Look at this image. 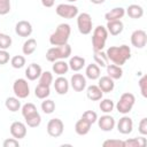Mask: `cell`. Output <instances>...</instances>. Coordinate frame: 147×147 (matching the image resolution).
Returning <instances> with one entry per match:
<instances>
[{
    "label": "cell",
    "mask_w": 147,
    "mask_h": 147,
    "mask_svg": "<svg viewBox=\"0 0 147 147\" xmlns=\"http://www.w3.org/2000/svg\"><path fill=\"white\" fill-rule=\"evenodd\" d=\"M33 29L30 22L28 21H20L15 25V32L20 37H30Z\"/></svg>",
    "instance_id": "cell-14"
},
{
    "label": "cell",
    "mask_w": 147,
    "mask_h": 147,
    "mask_svg": "<svg viewBox=\"0 0 147 147\" xmlns=\"http://www.w3.org/2000/svg\"><path fill=\"white\" fill-rule=\"evenodd\" d=\"M131 44L136 48H144L147 44V33L144 30H136L131 34Z\"/></svg>",
    "instance_id": "cell-10"
},
{
    "label": "cell",
    "mask_w": 147,
    "mask_h": 147,
    "mask_svg": "<svg viewBox=\"0 0 147 147\" xmlns=\"http://www.w3.org/2000/svg\"><path fill=\"white\" fill-rule=\"evenodd\" d=\"M42 70H41V67L37 63H31L28 65V68L25 69V77L29 79V80H36L40 77Z\"/></svg>",
    "instance_id": "cell-18"
},
{
    "label": "cell",
    "mask_w": 147,
    "mask_h": 147,
    "mask_svg": "<svg viewBox=\"0 0 147 147\" xmlns=\"http://www.w3.org/2000/svg\"><path fill=\"white\" fill-rule=\"evenodd\" d=\"M103 147H125L124 146V140L121 139H108L102 142Z\"/></svg>",
    "instance_id": "cell-40"
},
{
    "label": "cell",
    "mask_w": 147,
    "mask_h": 147,
    "mask_svg": "<svg viewBox=\"0 0 147 147\" xmlns=\"http://www.w3.org/2000/svg\"><path fill=\"white\" fill-rule=\"evenodd\" d=\"M71 55V46L69 44H64L61 46L51 47L46 52V60L49 62H55L57 60H64L70 57Z\"/></svg>",
    "instance_id": "cell-3"
},
{
    "label": "cell",
    "mask_w": 147,
    "mask_h": 147,
    "mask_svg": "<svg viewBox=\"0 0 147 147\" xmlns=\"http://www.w3.org/2000/svg\"><path fill=\"white\" fill-rule=\"evenodd\" d=\"M10 0H0V15H7L10 11Z\"/></svg>",
    "instance_id": "cell-42"
},
{
    "label": "cell",
    "mask_w": 147,
    "mask_h": 147,
    "mask_svg": "<svg viewBox=\"0 0 147 147\" xmlns=\"http://www.w3.org/2000/svg\"><path fill=\"white\" fill-rule=\"evenodd\" d=\"M2 146H3V147H18V146H20V142H18V139H15V138L13 137V138L6 139V140L2 142Z\"/></svg>",
    "instance_id": "cell-44"
},
{
    "label": "cell",
    "mask_w": 147,
    "mask_h": 147,
    "mask_svg": "<svg viewBox=\"0 0 147 147\" xmlns=\"http://www.w3.org/2000/svg\"><path fill=\"white\" fill-rule=\"evenodd\" d=\"M37 111H38L37 110V107L33 103H31V102H28V103H25L22 107V115H23V117H26L29 115H32V114H34Z\"/></svg>",
    "instance_id": "cell-38"
},
{
    "label": "cell",
    "mask_w": 147,
    "mask_h": 147,
    "mask_svg": "<svg viewBox=\"0 0 147 147\" xmlns=\"http://www.w3.org/2000/svg\"><path fill=\"white\" fill-rule=\"evenodd\" d=\"M71 33V28L68 23H61L57 25L55 31L49 36V42L53 46H61L68 44Z\"/></svg>",
    "instance_id": "cell-2"
},
{
    "label": "cell",
    "mask_w": 147,
    "mask_h": 147,
    "mask_svg": "<svg viewBox=\"0 0 147 147\" xmlns=\"http://www.w3.org/2000/svg\"><path fill=\"white\" fill-rule=\"evenodd\" d=\"M107 69V76H109L111 79H121L123 76V70L119 65L116 64H108L106 67Z\"/></svg>",
    "instance_id": "cell-27"
},
{
    "label": "cell",
    "mask_w": 147,
    "mask_h": 147,
    "mask_svg": "<svg viewBox=\"0 0 147 147\" xmlns=\"http://www.w3.org/2000/svg\"><path fill=\"white\" fill-rule=\"evenodd\" d=\"M9 59H10L9 53L6 49H0V65H3L6 63H8Z\"/></svg>",
    "instance_id": "cell-45"
},
{
    "label": "cell",
    "mask_w": 147,
    "mask_h": 147,
    "mask_svg": "<svg viewBox=\"0 0 147 147\" xmlns=\"http://www.w3.org/2000/svg\"><path fill=\"white\" fill-rule=\"evenodd\" d=\"M106 29L108 31V33H110L111 36H118L123 32L124 29V24L121 20H116V21H109L107 22Z\"/></svg>",
    "instance_id": "cell-17"
},
{
    "label": "cell",
    "mask_w": 147,
    "mask_h": 147,
    "mask_svg": "<svg viewBox=\"0 0 147 147\" xmlns=\"http://www.w3.org/2000/svg\"><path fill=\"white\" fill-rule=\"evenodd\" d=\"M91 126H92V124L88 121H86L84 118H80L75 124V131L79 136H85V134H87L90 132Z\"/></svg>",
    "instance_id": "cell-21"
},
{
    "label": "cell",
    "mask_w": 147,
    "mask_h": 147,
    "mask_svg": "<svg viewBox=\"0 0 147 147\" xmlns=\"http://www.w3.org/2000/svg\"><path fill=\"white\" fill-rule=\"evenodd\" d=\"M138 130H139V132L142 136H146L147 134V118L146 117L141 118V121L139 123V126H138Z\"/></svg>",
    "instance_id": "cell-46"
},
{
    "label": "cell",
    "mask_w": 147,
    "mask_h": 147,
    "mask_svg": "<svg viewBox=\"0 0 147 147\" xmlns=\"http://www.w3.org/2000/svg\"><path fill=\"white\" fill-rule=\"evenodd\" d=\"M99 107H100L101 111H103L105 114H109V113H111L114 110L115 103H114V101L111 99H103V100L100 101Z\"/></svg>",
    "instance_id": "cell-34"
},
{
    "label": "cell",
    "mask_w": 147,
    "mask_h": 147,
    "mask_svg": "<svg viewBox=\"0 0 147 147\" xmlns=\"http://www.w3.org/2000/svg\"><path fill=\"white\" fill-rule=\"evenodd\" d=\"M96 121H98V125H99V127H100L102 131H105V132H109V131H111V130L115 127V124H116L115 118H114L113 116L108 115V114L101 116V117L98 118Z\"/></svg>",
    "instance_id": "cell-12"
},
{
    "label": "cell",
    "mask_w": 147,
    "mask_h": 147,
    "mask_svg": "<svg viewBox=\"0 0 147 147\" xmlns=\"http://www.w3.org/2000/svg\"><path fill=\"white\" fill-rule=\"evenodd\" d=\"M70 85L76 92H83L86 87V78L82 74H74L70 79Z\"/></svg>",
    "instance_id": "cell-15"
},
{
    "label": "cell",
    "mask_w": 147,
    "mask_h": 147,
    "mask_svg": "<svg viewBox=\"0 0 147 147\" xmlns=\"http://www.w3.org/2000/svg\"><path fill=\"white\" fill-rule=\"evenodd\" d=\"M69 69H71L72 71H79L84 68L85 65V59L78 55H75L72 57H70L69 60Z\"/></svg>",
    "instance_id": "cell-26"
},
{
    "label": "cell",
    "mask_w": 147,
    "mask_h": 147,
    "mask_svg": "<svg viewBox=\"0 0 147 147\" xmlns=\"http://www.w3.org/2000/svg\"><path fill=\"white\" fill-rule=\"evenodd\" d=\"M5 106L9 111L15 113L21 108V102H20V99L17 96H9L6 99Z\"/></svg>",
    "instance_id": "cell-30"
},
{
    "label": "cell",
    "mask_w": 147,
    "mask_h": 147,
    "mask_svg": "<svg viewBox=\"0 0 147 147\" xmlns=\"http://www.w3.org/2000/svg\"><path fill=\"white\" fill-rule=\"evenodd\" d=\"M124 15H125V9L123 7H115V8L110 9L109 11H107L105 14V18H106L107 22H109V21H116V20L123 18Z\"/></svg>",
    "instance_id": "cell-20"
},
{
    "label": "cell",
    "mask_w": 147,
    "mask_h": 147,
    "mask_svg": "<svg viewBox=\"0 0 147 147\" xmlns=\"http://www.w3.org/2000/svg\"><path fill=\"white\" fill-rule=\"evenodd\" d=\"M41 110L45 113V114H52L54 110H55V102L51 99H44V101L41 102Z\"/></svg>",
    "instance_id": "cell-35"
},
{
    "label": "cell",
    "mask_w": 147,
    "mask_h": 147,
    "mask_svg": "<svg viewBox=\"0 0 147 147\" xmlns=\"http://www.w3.org/2000/svg\"><path fill=\"white\" fill-rule=\"evenodd\" d=\"M51 94V90H49V86H44V85H40L38 84V86L34 88V95L40 99V100H44V99H47Z\"/></svg>",
    "instance_id": "cell-32"
},
{
    "label": "cell",
    "mask_w": 147,
    "mask_h": 147,
    "mask_svg": "<svg viewBox=\"0 0 147 147\" xmlns=\"http://www.w3.org/2000/svg\"><path fill=\"white\" fill-rule=\"evenodd\" d=\"M146 145V138L138 137V138H131L127 140H124V146L125 147H142Z\"/></svg>",
    "instance_id": "cell-33"
},
{
    "label": "cell",
    "mask_w": 147,
    "mask_h": 147,
    "mask_svg": "<svg viewBox=\"0 0 147 147\" xmlns=\"http://www.w3.org/2000/svg\"><path fill=\"white\" fill-rule=\"evenodd\" d=\"M98 79H99L98 86L103 93H109L114 90L115 83H114V79H111L109 76H102V77H99Z\"/></svg>",
    "instance_id": "cell-19"
},
{
    "label": "cell",
    "mask_w": 147,
    "mask_h": 147,
    "mask_svg": "<svg viewBox=\"0 0 147 147\" xmlns=\"http://www.w3.org/2000/svg\"><path fill=\"white\" fill-rule=\"evenodd\" d=\"M36 48H37V40L33 38H29L28 40L24 41L22 46V52L24 55H31L34 53Z\"/></svg>",
    "instance_id": "cell-29"
},
{
    "label": "cell",
    "mask_w": 147,
    "mask_h": 147,
    "mask_svg": "<svg viewBox=\"0 0 147 147\" xmlns=\"http://www.w3.org/2000/svg\"><path fill=\"white\" fill-rule=\"evenodd\" d=\"M134 103H136V96L130 92H125L121 95V98L117 101L115 107H116L118 113H121L123 115H126L132 110Z\"/></svg>",
    "instance_id": "cell-5"
},
{
    "label": "cell",
    "mask_w": 147,
    "mask_h": 147,
    "mask_svg": "<svg viewBox=\"0 0 147 147\" xmlns=\"http://www.w3.org/2000/svg\"><path fill=\"white\" fill-rule=\"evenodd\" d=\"M10 64L14 69H21L25 64V57L23 55H15L10 59Z\"/></svg>",
    "instance_id": "cell-37"
},
{
    "label": "cell",
    "mask_w": 147,
    "mask_h": 147,
    "mask_svg": "<svg viewBox=\"0 0 147 147\" xmlns=\"http://www.w3.org/2000/svg\"><path fill=\"white\" fill-rule=\"evenodd\" d=\"M107 57L114 64L122 67L127 60L131 57V48L127 45H121V46H110L107 52Z\"/></svg>",
    "instance_id": "cell-1"
},
{
    "label": "cell",
    "mask_w": 147,
    "mask_h": 147,
    "mask_svg": "<svg viewBox=\"0 0 147 147\" xmlns=\"http://www.w3.org/2000/svg\"><path fill=\"white\" fill-rule=\"evenodd\" d=\"M125 11H126V14H127L131 18H134V20L141 18V17L144 16V8H142L140 5H136V3L130 5V6L126 8Z\"/></svg>",
    "instance_id": "cell-25"
},
{
    "label": "cell",
    "mask_w": 147,
    "mask_h": 147,
    "mask_svg": "<svg viewBox=\"0 0 147 147\" xmlns=\"http://www.w3.org/2000/svg\"><path fill=\"white\" fill-rule=\"evenodd\" d=\"M53 83V75L49 71H42L39 77V84L44 86H51Z\"/></svg>",
    "instance_id": "cell-36"
},
{
    "label": "cell",
    "mask_w": 147,
    "mask_h": 147,
    "mask_svg": "<svg viewBox=\"0 0 147 147\" xmlns=\"http://www.w3.org/2000/svg\"><path fill=\"white\" fill-rule=\"evenodd\" d=\"M54 3H55V0H41V5H42L44 7H46V8L53 7Z\"/></svg>",
    "instance_id": "cell-47"
},
{
    "label": "cell",
    "mask_w": 147,
    "mask_h": 147,
    "mask_svg": "<svg viewBox=\"0 0 147 147\" xmlns=\"http://www.w3.org/2000/svg\"><path fill=\"white\" fill-rule=\"evenodd\" d=\"M82 118H84V119L88 121L91 124H93V123L96 122L98 115H96V113L93 111V110H86V111H84V114L82 115Z\"/></svg>",
    "instance_id": "cell-41"
},
{
    "label": "cell",
    "mask_w": 147,
    "mask_h": 147,
    "mask_svg": "<svg viewBox=\"0 0 147 147\" xmlns=\"http://www.w3.org/2000/svg\"><path fill=\"white\" fill-rule=\"evenodd\" d=\"M93 59H94L95 64H98L100 68H106V67L109 64V60H108V57H107V54H106L105 52H102V51L94 52Z\"/></svg>",
    "instance_id": "cell-28"
},
{
    "label": "cell",
    "mask_w": 147,
    "mask_h": 147,
    "mask_svg": "<svg viewBox=\"0 0 147 147\" xmlns=\"http://www.w3.org/2000/svg\"><path fill=\"white\" fill-rule=\"evenodd\" d=\"M9 130H10V134L15 139H23L26 136V124H24L23 122L20 121L13 122Z\"/></svg>",
    "instance_id": "cell-11"
},
{
    "label": "cell",
    "mask_w": 147,
    "mask_h": 147,
    "mask_svg": "<svg viewBox=\"0 0 147 147\" xmlns=\"http://www.w3.org/2000/svg\"><path fill=\"white\" fill-rule=\"evenodd\" d=\"M108 39V31L106 29V26L103 25H98L94 30H93V34H92V46H93V51L98 52V51H102L106 46V41Z\"/></svg>",
    "instance_id": "cell-4"
},
{
    "label": "cell",
    "mask_w": 147,
    "mask_h": 147,
    "mask_svg": "<svg viewBox=\"0 0 147 147\" xmlns=\"http://www.w3.org/2000/svg\"><path fill=\"white\" fill-rule=\"evenodd\" d=\"M13 91L18 99H25L30 94V87L28 80L24 78H18L13 84Z\"/></svg>",
    "instance_id": "cell-8"
},
{
    "label": "cell",
    "mask_w": 147,
    "mask_h": 147,
    "mask_svg": "<svg viewBox=\"0 0 147 147\" xmlns=\"http://www.w3.org/2000/svg\"><path fill=\"white\" fill-rule=\"evenodd\" d=\"M68 2H75V1H77V0H67Z\"/></svg>",
    "instance_id": "cell-49"
},
{
    "label": "cell",
    "mask_w": 147,
    "mask_h": 147,
    "mask_svg": "<svg viewBox=\"0 0 147 147\" xmlns=\"http://www.w3.org/2000/svg\"><path fill=\"white\" fill-rule=\"evenodd\" d=\"M55 11L60 17L71 20L78 15V7L70 3H60L56 6Z\"/></svg>",
    "instance_id": "cell-6"
},
{
    "label": "cell",
    "mask_w": 147,
    "mask_h": 147,
    "mask_svg": "<svg viewBox=\"0 0 147 147\" xmlns=\"http://www.w3.org/2000/svg\"><path fill=\"white\" fill-rule=\"evenodd\" d=\"M92 3H94V5H101V3H103L106 0H90Z\"/></svg>",
    "instance_id": "cell-48"
},
{
    "label": "cell",
    "mask_w": 147,
    "mask_h": 147,
    "mask_svg": "<svg viewBox=\"0 0 147 147\" xmlns=\"http://www.w3.org/2000/svg\"><path fill=\"white\" fill-rule=\"evenodd\" d=\"M92 17L88 13H80L77 16L78 31L82 34H88L92 32Z\"/></svg>",
    "instance_id": "cell-7"
},
{
    "label": "cell",
    "mask_w": 147,
    "mask_h": 147,
    "mask_svg": "<svg viewBox=\"0 0 147 147\" xmlns=\"http://www.w3.org/2000/svg\"><path fill=\"white\" fill-rule=\"evenodd\" d=\"M52 69H53V72H54V74H56V75H59V76H63V75H65V74L68 72V70H69V64H68L64 60H57V61L53 62Z\"/></svg>",
    "instance_id": "cell-24"
},
{
    "label": "cell",
    "mask_w": 147,
    "mask_h": 147,
    "mask_svg": "<svg viewBox=\"0 0 147 147\" xmlns=\"http://www.w3.org/2000/svg\"><path fill=\"white\" fill-rule=\"evenodd\" d=\"M53 84H54V88H55L57 94L64 95V94L68 93V91H69V82H68L67 78H64L62 76H59Z\"/></svg>",
    "instance_id": "cell-16"
},
{
    "label": "cell",
    "mask_w": 147,
    "mask_h": 147,
    "mask_svg": "<svg viewBox=\"0 0 147 147\" xmlns=\"http://www.w3.org/2000/svg\"><path fill=\"white\" fill-rule=\"evenodd\" d=\"M117 130L122 134H129L133 130V121L129 116H123L117 123Z\"/></svg>",
    "instance_id": "cell-13"
},
{
    "label": "cell",
    "mask_w": 147,
    "mask_h": 147,
    "mask_svg": "<svg viewBox=\"0 0 147 147\" xmlns=\"http://www.w3.org/2000/svg\"><path fill=\"white\" fill-rule=\"evenodd\" d=\"M138 84H139V88H140V92H141L142 96L146 98L147 96V76L144 75L140 78V80L138 82Z\"/></svg>",
    "instance_id": "cell-43"
},
{
    "label": "cell",
    "mask_w": 147,
    "mask_h": 147,
    "mask_svg": "<svg viewBox=\"0 0 147 147\" xmlns=\"http://www.w3.org/2000/svg\"><path fill=\"white\" fill-rule=\"evenodd\" d=\"M85 76L88 79H91V80L98 79L101 76V69H100V67L98 64H95V63L88 64L86 67V69H85Z\"/></svg>",
    "instance_id": "cell-22"
},
{
    "label": "cell",
    "mask_w": 147,
    "mask_h": 147,
    "mask_svg": "<svg viewBox=\"0 0 147 147\" xmlns=\"http://www.w3.org/2000/svg\"><path fill=\"white\" fill-rule=\"evenodd\" d=\"M47 133L53 137V138H57L63 133L64 130V124L60 118H52L48 121L47 123Z\"/></svg>",
    "instance_id": "cell-9"
},
{
    "label": "cell",
    "mask_w": 147,
    "mask_h": 147,
    "mask_svg": "<svg viewBox=\"0 0 147 147\" xmlns=\"http://www.w3.org/2000/svg\"><path fill=\"white\" fill-rule=\"evenodd\" d=\"M24 119H25V124L30 127H37L41 123V116L38 111L32 114V115H29V116L24 117Z\"/></svg>",
    "instance_id": "cell-31"
},
{
    "label": "cell",
    "mask_w": 147,
    "mask_h": 147,
    "mask_svg": "<svg viewBox=\"0 0 147 147\" xmlns=\"http://www.w3.org/2000/svg\"><path fill=\"white\" fill-rule=\"evenodd\" d=\"M11 46V38L6 33H0V49H8Z\"/></svg>",
    "instance_id": "cell-39"
},
{
    "label": "cell",
    "mask_w": 147,
    "mask_h": 147,
    "mask_svg": "<svg viewBox=\"0 0 147 147\" xmlns=\"http://www.w3.org/2000/svg\"><path fill=\"white\" fill-rule=\"evenodd\" d=\"M86 95L92 101H99V100L102 99L103 92L100 90V87L98 85H91L86 90Z\"/></svg>",
    "instance_id": "cell-23"
}]
</instances>
